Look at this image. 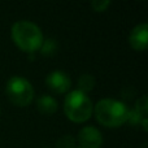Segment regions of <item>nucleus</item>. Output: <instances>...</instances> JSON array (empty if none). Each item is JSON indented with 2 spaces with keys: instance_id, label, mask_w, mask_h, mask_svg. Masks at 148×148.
Masks as SVG:
<instances>
[{
  "instance_id": "f257e3e1",
  "label": "nucleus",
  "mask_w": 148,
  "mask_h": 148,
  "mask_svg": "<svg viewBox=\"0 0 148 148\" xmlns=\"http://www.w3.org/2000/svg\"><path fill=\"white\" fill-rule=\"evenodd\" d=\"M97 122L105 127H120L130 117V108L117 99H100L94 108Z\"/></svg>"
},
{
  "instance_id": "f03ea898",
  "label": "nucleus",
  "mask_w": 148,
  "mask_h": 148,
  "mask_svg": "<svg viewBox=\"0 0 148 148\" xmlns=\"http://www.w3.org/2000/svg\"><path fill=\"white\" fill-rule=\"evenodd\" d=\"M12 39L22 51L34 52L40 48L43 43V33L36 23L29 20L16 21L10 29Z\"/></svg>"
},
{
  "instance_id": "7ed1b4c3",
  "label": "nucleus",
  "mask_w": 148,
  "mask_h": 148,
  "mask_svg": "<svg viewBox=\"0 0 148 148\" xmlns=\"http://www.w3.org/2000/svg\"><path fill=\"white\" fill-rule=\"evenodd\" d=\"M64 112L66 117L74 122H84L91 117L94 104L87 94L79 90H72L64 99Z\"/></svg>"
},
{
  "instance_id": "20e7f679",
  "label": "nucleus",
  "mask_w": 148,
  "mask_h": 148,
  "mask_svg": "<svg viewBox=\"0 0 148 148\" xmlns=\"http://www.w3.org/2000/svg\"><path fill=\"white\" fill-rule=\"evenodd\" d=\"M8 99L17 107H27L34 99V87L29 79L21 75H13L5 86Z\"/></svg>"
},
{
  "instance_id": "39448f33",
  "label": "nucleus",
  "mask_w": 148,
  "mask_h": 148,
  "mask_svg": "<svg viewBox=\"0 0 148 148\" xmlns=\"http://www.w3.org/2000/svg\"><path fill=\"white\" fill-rule=\"evenodd\" d=\"M46 83L52 91L57 94H64L72 87V79L64 70H52L47 75Z\"/></svg>"
},
{
  "instance_id": "423d86ee",
  "label": "nucleus",
  "mask_w": 148,
  "mask_h": 148,
  "mask_svg": "<svg viewBox=\"0 0 148 148\" xmlns=\"http://www.w3.org/2000/svg\"><path fill=\"white\" fill-rule=\"evenodd\" d=\"M78 142L81 148H100L103 144V135L95 126H84L78 133Z\"/></svg>"
},
{
  "instance_id": "0eeeda50",
  "label": "nucleus",
  "mask_w": 148,
  "mask_h": 148,
  "mask_svg": "<svg viewBox=\"0 0 148 148\" xmlns=\"http://www.w3.org/2000/svg\"><path fill=\"white\" fill-rule=\"evenodd\" d=\"M129 43L136 51H144L148 44V25L146 22L136 25L129 35Z\"/></svg>"
},
{
  "instance_id": "6e6552de",
  "label": "nucleus",
  "mask_w": 148,
  "mask_h": 148,
  "mask_svg": "<svg viewBox=\"0 0 148 148\" xmlns=\"http://www.w3.org/2000/svg\"><path fill=\"white\" fill-rule=\"evenodd\" d=\"M133 123H139L144 130H147V96L143 95L135 103L134 110H130V117Z\"/></svg>"
},
{
  "instance_id": "1a4fd4ad",
  "label": "nucleus",
  "mask_w": 148,
  "mask_h": 148,
  "mask_svg": "<svg viewBox=\"0 0 148 148\" xmlns=\"http://www.w3.org/2000/svg\"><path fill=\"white\" fill-rule=\"evenodd\" d=\"M36 108L42 114L51 116L57 110L59 104H57V100L51 95H42L36 100Z\"/></svg>"
},
{
  "instance_id": "9d476101",
  "label": "nucleus",
  "mask_w": 148,
  "mask_h": 148,
  "mask_svg": "<svg viewBox=\"0 0 148 148\" xmlns=\"http://www.w3.org/2000/svg\"><path fill=\"white\" fill-rule=\"evenodd\" d=\"M95 83H96V81H95L94 75H91L88 73H83L78 79V88L77 90L87 94V92L92 91V88L95 87Z\"/></svg>"
},
{
  "instance_id": "9b49d317",
  "label": "nucleus",
  "mask_w": 148,
  "mask_h": 148,
  "mask_svg": "<svg viewBox=\"0 0 148 148\" xmlns=\"http://www.w3.org/2000/svg\"><path fill=\"white\" fill-rule=\"evenodd\" d=\"M39 49H40L42 55L51 56V55L56 53L57 43H56V40H53V39H46V40H43V43H42V46H40Z\"/></svg>"
},
{
  "instance_id": "f8f14e48",
  "label": "nucleus",
  "mask_w": 148,
  "mask_h": 148,
  "mask_svg": "<svg viewBox=\"0 0 148 148\" xmlns=\"http://www.w3.org/2000/svg\"><path fill=\"white\" fill-rule=\"evenodd\" d=\"M110 5L109 0H92L91 7L95 12H104L107 10V8Z\"/></svg>"
},
{
  "instance_id": "ddd939ff",
  "label": "nucleus",
  "mask_w": 148,
  "mask_h": 148,
  "mask_svg": "<svg viewBox=\"0 0 148 148\" xmlns=\"http://www.w3.org/2000/svg\"><path fill=\"white\" fill-rule=\"evenodd\" d=\"M74 148H81V147H74Z\"/></svg>"
},
{
  "instance_id": "4468645a",
  "label": "nucleus",
  "mask_w": 148,
  "mask_h": 148,
  "mask_svg": "<svg viewBox=\"0 0 148 148\" xmlns=\"http://www.w3.org/2000/svg\"><path fill=\"white\" fill-rule=\"evenodd\" d=\"M0 112H1V109H0Z\"/></svg>"
}]
</instances>
